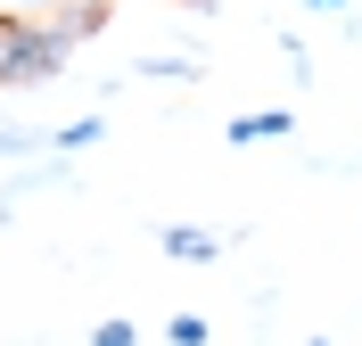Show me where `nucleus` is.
Here are the masks:
<instances>
[{
    "instance_id": "4",
    "label": "nucleus",
    "mask_w": 362,
    "mask_h": 346,
    "mask_svg": "<svg viewBox=\"0 0 362 346\" xmlns=\"http://www.w3.org/2000/svg\"><path fill=\"white\" fill-rule=\"evenodd\" d=\"M58 17V33H74V42H99V25H107V0H66V8H49Z\"/></svg>"
},
{
    "instance_id": "3",
    "label": "nucleus",
    "mask_w": 362,
    "mask_h": 346,
    "mask_svg": "<svg viewBox=\"0 0 362 346\" xmlns=\"http://www.w3.org/2000/svg\"><path fill=\"white\" fill-rule=\"evenodd\" d=\"M288 132H296L288 108H264V115H239V124H230V140H239V149H255V140H288Z\"/></svg>"
},
{
    "instance_id": "2",
    "label": "nucleus",
    "mask_w": 362,
    "mask_h": 346,
    "mask_svg": "<svg viewBox=\"0 0 362 346\" xmlns=\"http://www.w3.org/2000/svg\"><path fill=\"white\" fill-rule=\"evenodd\" d=\"M157 248L173 255V264H214V255H223V231H198V223H165V231H157Z\"/></svg>"
},
{
    "instance_id": "5",
    "label": "nucleus",
    "mask_w": 362,
    "mask_h": 346,
    "mask_svg": "<svg viewBox=\"0 0 362 346\" xmlns=\"http://www.w3.org/2000/svg\"><path fill=\"white\" fill-rule=\"evenodd\" d=\"M99 132H107L99 115H74V124H58V132H49V149H90Z\"/></svg>"
},
{
    "instance_id": "9",
    "label": "nucleus",
    "mask_w": 362,
    "mask_h": 346,
    "mask_svg": "<svg viewBox=\"0 0 362 346\" xmlns=\"http://www.w3.org/2000/svg\"><path fill=\"white\" fill-rule=\"evenodd\" d=\"M313 8H346V0H313Z\"/></svg>"
},
{
    "instance_id": "6",
    "label": "nucleus",
    "mask_w": 362,
    "mask_h": 346,
    "mask_svg": "<svg viewBox=\"0 0 362 346\" xmlns=\"http://www.w3.org/2000/svg\"><path fill=\"white\" fill-rule=\"evenodd\" d=\"M165 338H173V346H206V322H198V313H173V322H165Z\"/></svg>"
},
{
    "instance_id": "7",
    "label": "nucleus",
    "mask_w": 362,
    "mask_h": 346,
    "mask_svg": "<svg viewBox=\"0 0 362 346\" xmlns=\"http://www.w3.org/2000/svg\"><path fill=\"white\" fill-rule=\"evenodd\" d=\"M140 74H165V83H189L198 67H189V58H140Z\"/></svg>"
},
{
    "instance_id": "1",
    "label": "nucleus",
    "mask_w": 362,
    "mask_h": 346,
    "mask_svg": "<svg viewBox=\"0 0 362 346\" xmlns=\"http://www.w3.org/2000/svg\"><path fill=\"white\" fill-rule=\"evenodd\" d=\"M74 33H58V17H17V8H0V91H33L49 74L74 58Z\"/></svg>"
},
{
    "instance_id": "8",
    "label": "nucleus",
    "mask_w": 362,
    "mask_h": 346,
    "mask_svg": "<svg viewBox=\"0 0 362 346\" xmlns=\"http://www.w3.org/2000/svg\"><path fill=\"white\" fill-rule=\"evenodd\" d=\"M90 346H140V330H132V322H99V330H90Z\"/></svg>"
}]
</instances>
